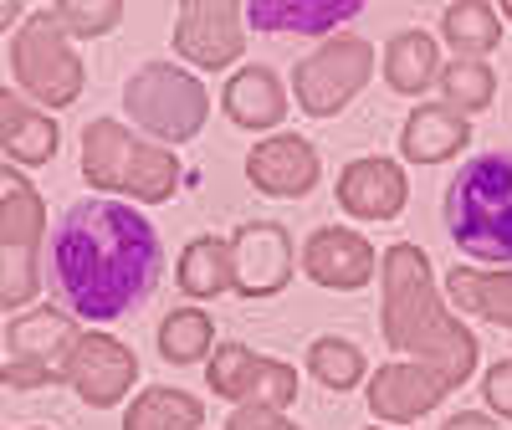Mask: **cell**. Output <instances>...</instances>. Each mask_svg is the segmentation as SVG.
I'll return each instance as SVG.
<instances>
[{"instance_id": "4", "label": "cell", "mask_w": 512, "mask_h": 430, "mask_svg": "<svg viewBox=\"0 0 512 430\" xmlns=\"http://www.w3.org/2000/svg\"><path fill=\"white\" fill-rule=\"evenodd\" d=\"M164 333H169V354H195L200 343H205V318H195V313H175L164 323Z\"/></svg>"}, {"instance_id": "1", "label": "cell", "mask_w": 512, "mask_h": 430, "mask_svg": "<svg viewBox=\"0 0 512 430\" xmlns=\"http://www.w3.org/2000/svg\"><path fill=\"white\" fill-rule=\"evenodd\" d=\"M47 272L82 323H118L164 277V241L144 210L123 200H77L52 231Z\"/></svg>"}, {"instance_id": "2", "label": "cell", "mask_w": 512, "mask_h": 430, "mask_svg": "<svg viewBox=\"0 0 512 430\" xmlns=\"http://www.w3.org/2000/svg\"><path fill=\"white\" fill-rule=\"evenodd\" d=\"M446 231L477 262H512V149H482L451 175Z\"/></svg>"}, {"instance_id": "3", "label": "cell", "mask_w": 512, "mask_h": 430, "mask_svg": "<svg viewBox=\"0 0 512 430\" xmlns=\"http://www.w3.org/2000/svg\"><path fill=\"white\" fill-rule=\"evenodd\" d=\"M354 16H359L354 0H328V6H267V0H256L246 11V21L262 31H328V26L354 21Z\"/></svg>"}]
</instances>
